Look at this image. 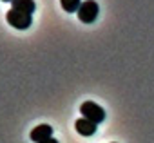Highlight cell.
<instances>
[{"label": "cell", "mask_w": 154, "mask_h": 143, "mask_svg": "<svg viewBox=\"0 0 154 143\" xmlns=\"http://www.w3.org/2000/svg\"><path fill=\"white\" fill-rule=\"evenodd\" d=\"M80 112H82L84 118H87V120H91L94 123H100L105 118V111L98 103H94V102H84L80 105Z\"/></svg>", "instance_id": "obj_3"}, {"label": "cell", "mask_w": 154, "mask_h": 143, "mask_svg": "<svg viewBox=\"0 0 154 143\" xmlns=\"http://www.w3.org/2000/svg\"><path fill=\"white\" fill-rule=\"evenodd\" d=\"M40 143H58L54 138H49V139H45V141H40Z\"/></svg>", "instance_id": "obj_8"}, {"label": "cell", "mask_w": 154, "mask_h": 143, "mask_svg": "<svg viewBox=\"0 0 154 143\" xmlns=\"http://www.w3.org/2000/svg\"><path fill=\"white\" fill-rule=\"evenodd\" d=\"M98 11H100V8H98V4L94 2V0H84L82 6L78 8V11H76V13H78L80 22H84V24H91V22L96 20Z\"/></svg>", "instance_id": "obj_1"}, {"label": "cell", "mask_w": 154, "mask_h": 143, "mask_svg": "<svg viewBox=\"0 0 154 143\" xmlns=\"http://www.w3.org/2000/svg\"><path fill=\"white\" fill-rule=\"evenodd\" d=\"M2 2H11V4H13V0H2Z\"/></svg>", "instance_id": "obj_9"}, {"label": "cell", "mask_w": 154, "mask_h": 143, "mask_svg": "<svg viewBox=\"0 0 154 143\" xmlns=\"http://www.w3.org/2000/svg\"><path fill=\"white\" fill-rule=\"evenodd\" d=\"M60 4H62V8L67 13H74V11H78V8L82 6V0H60Z\"/></svg>", "instance_id": "obj_7"}, {"label": "cell", "mask_w": 154, "mask_h": 143, "mask_svg": "<svg viewBox=\"0 0 154 143\" xmlns=\"http://www.w3.org/2000/svg\"><path fill=\"white\" fill-rule=\"evenodd\" d=\"M36 8L35 0H13V9H18V11H24V13H33Z\"/></svg>", "instance_id": "obj_6"}, {"label": "cell", "mask_w": 154, "mask_h": 143, "mask_svg": "<svg viewBox=\"0 0 154 143\" xmlns=\"http://www.w3.org/2000/svg\"><path fill=\"white\" fill-rule=\"evenodd\" d=\"M6 20L15 27V29H27L31 26V15L29 13H24V11H18V9H9L6 13Z\"/></svg>", "instance_id": "obj_2"}, {"label": "cell", "mask_w": 154, "mask_h": 143, "mask_svg": "<svg viewBox=\"0 0 154 143\" xmlns=\"http://www.w3.org/2000/svg\"><path fill=\"white\" fill-rule=\"evenodd\" d=\"M96 125H98V123H94V121H91V120H87V118H84V116L74 121L76 130H78V134H82V136H93V134L96 132Z\"/></svg>", "instance_id": "obj_5"}, {"label": "cell", "mask_w": 154, "mask_h": 143, "mask_svg": "<svg viewBox=\"0 0 154 143\" xmlns=\"http://www.w3.org/2000/svg\"><path fill=\"white\" fill-rule=\"evenodd\" d=\"M51 134H53V127H51V125H47V123H40V125L33 127V130L29 132V138H31L33 141L40 143V141H45V139L53 138Z\"/></svg>", "instance_id": "obj_4"}]
</instances>
